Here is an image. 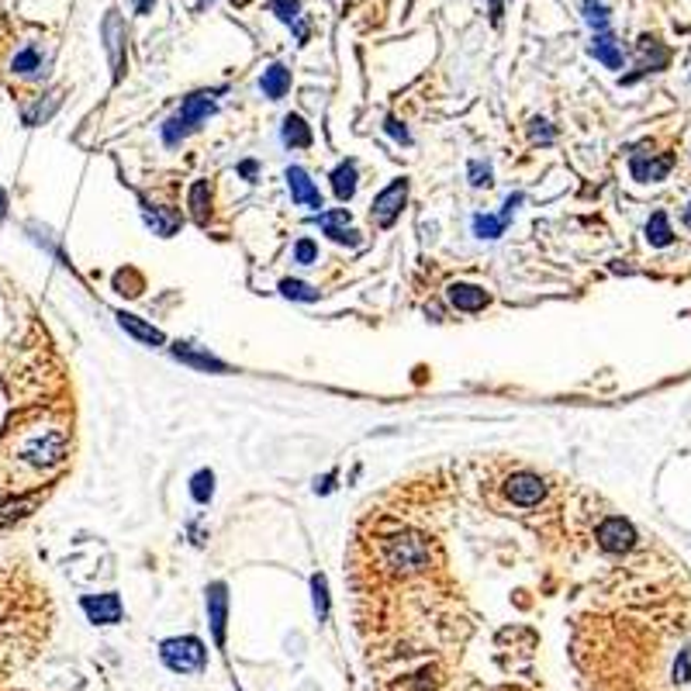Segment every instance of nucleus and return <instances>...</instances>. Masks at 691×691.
<instances>
[{"mask_svg": "<svg viewBox=\"0 0 691 691\" xmlns=\"http://www.w3.org/2000/svg\"><path fill=\"white\" fill-rule=\"evenodd\" d=\"M218 93H222V90H198V93H190V97L180 104V111H173L163 121V142H166L170 149H177L187 135L198 132L204 121L215 114V97H218Z\"/></svg>", "mask_w": 691, "mask_h": 691, "instance_id": "1", "label": "nucleus"}, {"mask_svg": "<svg viewBox=\"0 0 691 691\" xmlns=\"http://www.w3.org/2000/svg\"><path fill=\"white\" fill-rule=\"evenodd\" d=\"M159 660L173 674H201L208 668V650L198 636H173L159 643Z\"/></svg>", "mask_w": 691, "mask_h": 691, "instance_id": "2", "label": "nucleus"}, {"mask_svg": "<svg viewBox=\"0 0 691 691\" xmlns=\"http://www.w3.org/2000/svg\"><path fill=\"white\" fill-rule=\"evenodd\" d=\"M384 554H387V563L394 571L412 574V571H422L429 563V543L419 533H398L384 539Z\"/></svg>", "mask_w": 691, "mask_h": 691, "instance_id": "3", "label": "nucleus"}, {"mask_svg": "<svg viewBox=\"0 0 691 691\" xmlns=\"http://www.w3.org/2000/svg\"><path fill=\"white\" fill-rule=\"evenodd\" d=\"M404 201H408V180L404 177L391 180L377 198H374V204H370V218H374V225H377V228H391V225L402 218Z\"/></svg>", "mask_w": 691, "mask_h": 691, "instance_id": "4", "label": "nucleus"}, {"mask_svg": "<svg viewBox=\"0 0 691 691\" xmlns=\"http://www.w3.org/2000/svg\"><path fill=\"white\" fill-rule=\"evenodd\" d=\"M595 539H598V546L605 554H629L636 546V529H633V522H625L623 515H612L595 529Z\"/></svg>", "mask_w": 691, "mask_h": 691, "instance_id": "5", "label": "nucleus"}, {"mask_svg": "<svg viewBox=\"0 0 691 691\" xmlns=\"http://www.w3.org/2000/svg\"><path fill=\"white\" fill-rule=\"evenodd\" d=\"M101 35H104V49H108V59H111V73H114V84L121 80V73H125V22H121V14L118 11H108L104 14V24H101Z\"/></svg>", "mask_w": 691, "mask_h": 691, "instance_id": "6", "label": "nucleus"}, {"mask_svg": "<svg viewBox=\"0 0 691 691\" xmlns=\"http://www.w3.org/2000/svg\"><path fill=\"white\" fill-rule=\"evenodd\" d=\"M318 228H322V235H329L332 243L339 245H359V232L353 228V215H350V208H332V211H318L312 218Z\"/></svg>", "mask_w": 691, "mask_h": 691, "instance_id": "7", "label": "nucleus"}, {"mask_svg": "<svg viewBox=\"0 0 691 691\" xmlns=\"http://www.w3.org/2000/svg\"><path fill=\"white\" fill-rule=\"evenodd\" d=\"M204 602H208L211 636H215L218 647H225V629H228V588H225V580H211V584H208Z\"/></svg>", "mask_w": 691, "mask_h": 691, "instance_id": "8", "label": "nucleus"}, {"mask_svg": "<svg viewBox=\"0 0 691 691\" xmlns=\"http://www.w3.org/2000/svg\"><path fill=\"white\" fill-rule=\"evenodd\" d=\"M505 494H509V501H512V505L533 509V505H539V501L546 498V484H543L536 474L522 470V474H512V477L505 481Z\"/></svg>", "mask_w": 691, "mask_h": 691, "instance_id": "9", "label": "nucleus"}, {"mask_svg": "<svg viewBox=\"0 0 691 691\" xmlns=\"http://www.w3.org/2000/svg\"><path fill=\"white\" fill-rule=\"evenodd\" d=\"M28 464H35V467H56L63 456H66V436L63 432H45L42 439H35V443H28L22 453Z\"/></svg>", "mask_w": 691, "mask_h": 691, "instance_id": "10", "label": "nucleus"}, {"mask_svg": "<svg viewBox=\"0 0 691 691\" xmlns=\"http://www.w3.org/2000/svg\"><path fill=\"white\" fill-rule=\"evenodd\" d=\"M284 180H288V187H290V201L301 204V208H312V211H322V190L314 187V180L308 177V170L288 166Z\"/></svg>", "mask_w": 691, "mask_h": 691, "instance_id": "11", "label": "nucleus"}, {"mask_svg": "<svg viewBox=\"0 0 691 691\" xmlns=\"http://www.w3.org/2000/svg\"><path fill=\"white\" fill-rule=\"evenodd\" d=\"M84 612L90 616V623L97 625H114L121 623L125 608H121V598L114 591H104V595H84Z\"/></svg>", "mask_w": 691, "mask_h": 691, "instance_id": "12", "label": "nucleus"}, {"mask_svg": "<svg viewBox=\"0 0 691 691\" xmlns=\"http://www.w3.org/2000/svg\"><path fill=\"white\" fill-rule=\"evenodd\" d=\"M670 166H674V156L633 153V159H629V173H633V180H640V183H657V180H664L670 173Z\"/></svg>", "mask_w": 691, "mask_h": 691, "instance_id": "13", "label": "nucleus"}, {"mask_svg": "<svg viewBox=\"0 0 691 691\" xmlns=\"http://www.w3.org/2000/svg\"><path fill=\"white\" fill-rule=\"evenodd\" d=\"M447 297L456 312H467V314L484 312L491 305V294L484 288H477V284H449Z\"/></svg>", "mask_w": 691, "mask_h": 691, "instance_id": "14", "label": "nucleus"}, {"mask_svg": "<svg viewBox=\"0 0 691 691\" xmlns=\"http://www.w3.org/2000/svg\"><path fill=\"white\" fill-rule=\"evenodd\" d=\"M170 353H173V359L187 363V367H194V370L228 374V363H222V359L211 357V353H204V350H198V346H190V342H173V346H170Z\"/></svg>", "mask_w": 691, "mask_h": 691, "instance_id": "15", "label": "nucleus"}, {"mask_svg": "<svg viewBox=\"0 0 691 691\" xmlns=\"http://www.w3.org/2000/svg\"><path fill=\"white\" fill-rule=\"evenodd\" d=\"M142 218H146V225H149L156 235H163V239L177 235V228L183 225L180 211H173V208H159V204H149L146 198H142Z\"/></svg>", "mask_w": 691, "mask_h": 691, "instance_id": "16", "label": "nucleus"}, {"mask_svg": "<svg viewBox=\"0 0 691 691\" xmlns=\"http://www.w3.org/2000/svg\"><path fill=\"white\" fill-rule=\"evenodd\" d=\"M588 52H591L605 69H623V42H619L612 31H595Z\"/></svg>", "mask_w": 691, "mask_h": 691, "instance_id": "17", "label": "nucleus"}, {"mask_svg": "<svg viewBox=\"0 0 691 691\" xmlns=\"http://www.w3.org/2000/svg\"><path fill=\"white\" fill-rule=\"evenodd\" d=\"M280 142H284L288 149H308L314 142L312 125H308L301 114H288V118L280 121Z\"/></svg>", "mask_w": 691, "mask_h": 691, "instance_id": "18", "label": "nucleus"}, {"mask_svg": "<svg viewBox=\"0 0 691 691\" xmlns=\"http://www.w3.org/2000/svg\"><path fill=\"white\" fill-rule=\"evenodd\" d=\"M260 90H263L267 101H284L290 90V69L284 66V63L267 66L263 69V76H260Z\"/></svg>", "mask_w": 691, "mask_h": 691, "instance_id": "19", "label": "nucleus"}, {"mask_svg": "<svg viewBox=\"0 0 691 691\" xmlns=\"http://www.w3.org/2000/svg\"><path fill=\"white\" fill-rule=\"evenodd\" d=\"M118 325L125 329V332L138 339V342H146V346H163L166 342V335L159 332L156 325H149V322H142L138 314H128V312H118Z\"/></svg>", "mask_w": 691, "mask_h": 691, "instance_id": "20", "label": "nucleus"}, {"mask_svg": "<svg viewBox=\"0 0 691 691\" xmlns=\"http://www.w3.org/2000/svg\"><path fill=\"white\" fill-rule=\"evenodd\" d=\"M332 194L339 198V201L346 204V201H353V194H357V180H359V173H357V163L353 159H346V163H339L332 170Z\"/></svg>", "mask_w": 691, "mask_h": 691, "instance_id": "21", "label": "nucleus"}, {"mask_svg": "<svg viewBox=\"0 0 691 691\" xmlns=\"http://www.w3.org/2000/svg\"><path fill=\"white\" fill-rule=\"evenodd\" d=\"M509 222H512V215H505V211H501V215H474V218H470L477 239H501Z\"/></svg>", "mask_w": 691, "mask_h": 691, "instance_id": "22", "label": "nucleus"}, {"mask_svg": "<svg viewBox=\"0 0 691 691\" xmlns=\"http://www.w3.org/2000/svg\"><path fill=\"white\" fill-rule=\"evenodd\" d=\"M187 204H190L194 222L208 225V218H211V183H208V180H198V183L190 187V198H187Z\"/></svg>", "mask_w": 691, "mask_h": 691, "instance_id": "23", "label": "nucleus"}, {"mask_svg": "<svg viewBox=\"0 0 691 691\" xmlns=\"http://www.w3.org/2000/svg\"><path fill=\"white\" fill-rule=\"evenodd\" d=\"M640 56H643V63H640L643 73H657V69L668 66V59H670L668 49H660V42H657V39H650V35L640 39Z\"/></svg>", "mask_w": 691, "mask_h": 691, "instance_id": "24", "label": "nucleus"}, {"mask_svg": "<svg viewBox=\"0 0 691 691\" xmlns=\"http://www.w3.org/2000/svg\"><path fill=\"white\" fill-rule=\"evenodd\" d=\"M39 494H28V498H0V526H11L14 518H22L35 509Z\"/></svg>", "mask_w": 691, "mask_h": 691, "instance_id": "25", "label": "nucleus"}, {"mask_svg": "<svg viewBox=\"0 0 691 691\" xmlns=\"http://www.w3.org/2000/svg\"><path fill=\"white\" fill-rule=\"evenodd\" d=\"M647 243L650 245H660V249L674 243V232H670V222H668V215H664V211H653V215H650Z\"/></svg>", "mask_w": 691, "mask_h": 691, "instance_id": "26", "label": "nucleus"}, {"mask_svg": "<svg viewBox=\"0 0 691 691\" xmlns=\"http://www.w3.org/2000/svg\"><path fill=\"white\" fill-rule=\"evenodd\" d=\"M190 498H194L198 505H208V501L215 498V470H198V474L190 477Z\"/></svg>", "mask_w": 691, "mask_h": 691, "instance_id": "27", "label": "nucleus"}, {"mask_svg": "<svg viewBox=\"0 0 691 691\" xmlns=\"http://www.w3.org/2000/svg\"><path fill=\"white\" fill-rule=\"evenodd\" d=\"M312 605L318 623H325L329 619V580H325V574H314L312 578Z\"/></svg>", "mask_w": 691, "mask_h": 691, "instance_id": "28", "label": "nucleus"}, {"mask_svg": "<svg viewBox=\"0 0 691 691\" xmlns=\"http://www.w3.org/2000/svg\"><path fill=\"white\" fill-rule=\"evenodd\" d=\"M580 11H584V22L591 24V31H608V7L602 0H580Z\"/></svg>", "mask_w": 691, "mask_h": 691, "instance_id": "29", "label": "nucleus"}, {"mask_svg": "<svg viewBox=\"0 0 691 691\" xmlns=\"http://www.w3.org/2000/svg\"><path fill=\"white\" fill-rule=\"evenodd\" d=\"M14 73L18 76H39L42 73V52L39 49H22L14 56Z\"/></svg>", "mask_w": 691, "mask_h": 691, "instance_id": "30", "label": "nucleus"}, {"mask_svg": "<svg viewBox=\"0 0 691 691\" xmlns=\"http://www.w3.org/2000/svg\"><path fill=\"white\" fill-rule=\"evenodd\" d=\"M280 294L288 297V301H318V290L312 284H305V280H280Z\"/></svg>", "mask_w": 691, "mask_h": 691, "instance_id": "31", "label": "nucleus"}, {"mask_svg": "<svg viewBox=\"0 0 691 691\" xmlns=\"http://www.w3.org/2000/svg\"><path fill=\"white\" fill-rule=\"evenodd\" d=\"M294 263L297 267H314L318 263V243L314 239H297L294 243Z\"/></svg>", "mask_w": 691, "mask_h": 691, "instance_id": "32", "label": "nucleus"}, {"mask_svg": "<svg viewBox=\"0 0 691 691\" xmlns=\"http://www.w3.org/2000/svg\"><path fill=\"white\" fill-rule=\"evenodd\" d=\"M270 11L284 24H294L301 18V0H270Z\"/></svg>", "mask_w": 691, "mask_h": 691, "instance_id": "33", "label": "nucleus"}, {"mask_svg": "<svg viewBox=\"0 0 691 691\" xmlns=\"http://www.w3.org/2000/svg\"><path fill=\"white\" fill-rule=\"evenodd\" d=\"M529 135H533L536 142H543V146H550V142L557 138V132L550 128V121H543V118H533V121H529Z\"/></svg>", "mask_w": 691, "mask_h": 691, "instance_id": "34", "label": "nucleus"}, {"mask_svg": "<svg viewBox=\"0 0 691 691\" xmlns=\"http://www.w3.org/2000/svg\"><path fill=\"white\" fill-rule=\"evenodd\" d=\"M470 187H491V166L488 163H470Z\"/></svg>", "mask_w": 691, "mask_h": 691, "instance_id": "35", "label": "nucleus"}, {"mask_svg": "<svg viewBox=\"0 0 691 691\" xmlns=\"http://www.w3.org/2000/svg\"><path fill=\"white\" fill-rule=\"evenodd\" d=\"M384 128H387V135H391V138H398L402 146H408V142H412V135H408V128H404L398 118H387V121H384Z\"/></svg>", "mask_w": 691, "mask_h": 691, "instance_id": "36", "label": "nucleus"}, {"mask_svg": "<svg viewBox=\"0 0 691 691\" xmlns=\"http://www.w3.org/2000/svg\"><path fill=\"white\" fill-rule=\"evenodd\" d=\"M674 681H681V685L691 681V653L688 650H685V653L678 657V664H674Z\"/></svg>", "mask_w": 691, "mask_h": 691, "instance_id": "37", "label": "nucleus"}, {"mask_svg": "<svg viewBox=\"0 0 691 691\" xmlns=\"http://www.w3.org/2000/svg\"><path fill=\"white\" fill-rule=\"evenodd\" d=\"M332 488H335V470L332 474H325L322 481H314V491H318V494H329Z\"/></svg>", "mask_w": 691, "mask_h": 691, "instance_id": "38", "label": "nucleus"}, {"mask_svg": "<svg viewBox=\"0 0 691 691\" xmlns=\"http://www.w3.org/2000/svg\"><path fill=\"white\" fill-rule=\"evenodd\" d=\"M239 173H243V177L252 180V177H256V163H252V159H245L243 166H239Z\"/></svg>", "mask_w": 691, "mask_h": 691, "instance_id": "39", "label": "nucleus"}, {"mask_svg": "<svg viewBox=\"0 0 691 691\" xmlns=\"http://www.w3.org/2000/svg\"><path fill=\"white\" fill-rule=\"evenodd\" d=\"M153 4H156V0H135V11H138V14H149Z\"/></svg>", "mask_w": 691, "mask_h": 691, "instance_id": "40", "label": "nucleus"}, {"mask_svg": "<svg viewBox=\"0 0 691 691\" xmlns=\"http://www.w3.org/2000/svg\"><path fill=\"white\" fill-rule=\"evenodd\" d=\"M491 22H501V0H491Z\"/></svg>", "mask_w": 691, "mask_h": 691, "instance_id": "41", "label": "nucleus"}, {"mask_svg": "<svg viewBox=\"0 0 691 691\" xmlns=\"http://www.w3.org/2000/svg\"><path fill=\"white\" fill-rule=\"evenodd\" d=\"M4 211H7V194L0 190V215H4Z\"/></svg>", "mask_w": 691, "mask_h": 691, "instance_id": "42", "label": "nucleus"}, {"mask_svg": "<svg viewBox=\"0 0 691 691\" xmlns=\"http://www.w3.org/2000/svg\"><path fill=\"white\" fill-rule=\"evenodd\" d=\"M685 222L691 225V204H688V208H685Z\"/></svg>", "mask_w": 691, "mask_h": 691, "instance_id": "43", "label": "nucleus"}, {"mask_svg": "<svg viewBox=\"0 0 691 691\" xmlns=\"http://www.w3.org/2000/svg\"><path fill=\"white\" fill-rule=\"evenodd\" d=\"M204 4H211V0H201V4H198V7H204Z\"/></svg>", "mask_w": 691, "mask_h": 691, "instance_id": "44", "label": "nucleus"}]
</instances>
